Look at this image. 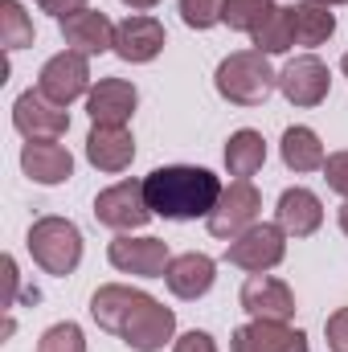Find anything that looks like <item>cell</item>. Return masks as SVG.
<instances>
[{"label":"cell","instance_id":"cell-22","mask_svg":"<svg viewBox=\"0 0 348 352\" xmlns=\"http://www.w3.org/2000/svg\"><path fill=\"white\" fill-rule=\"evenodd\" d=\"M140 299H144V291L123 287V283H107V287H98V291L90 295V316H94V324H98L102 332L119 336L123 320L131 316V307H135Z\"/></svg>","mask_w":348,"mask_h":352},{"label":"cell","instance_id":"cell-20","mask_svg":"<svg viewBox=\"0 0 348 352\" xmlns=\"http://www.w3.org/2000/svg\"><path fill=\"white\" fill-rule=\"evenodd\" d=\"M87 160L98 173H123L135 160V140L127 127H90L87 135Z\"/></svg>","mask_w":348,"mask_h":352},{"label":"cell","instance_id":"cell-26","mask_svg":"<svg viewBox=\"0 0 348 352\" xmlns=\"http://www.w3.org/2000/svg\"><path fill=\"white\" fill-rule=\"evenodd\" d=\"M0 41L8 54L33 45V21H29L21 0H0Z\"/></svg>","mask_w":348,"mask_h":352},{"label":"cell","instance_id":"cell-2","mask_svg":"<svg viewBox=\"0 0 348 352\" xmlns=\"http://www.w3.org/2000/svg\"><path fill=\"white\" fill-rule=\"evenodd\" d=\"M213 87L226 102L234 107H262L274 90H279V74L270 70L266 54L259 50H238L230 58H221L217 74H213Z\"/></svg>","mask_w":348,"mask_h":352},{"label":"cell","instance_id":"cell-5","mask_svg":"<svg viewBox=\"0 0 348 352\" xmlns=\"http://www.w3.org/2000/svg\"><path fill=\"white\" fill-rule=\"evenodd\" d=\"M287 258V230L279 221H254L226 246V263L250 274H266L270 266Z\"/></svg>","mask_w":348,"mask_h":352},{"label":"cell","instance_id":"cell-27","mask_svg":"<svg viewBox=\"0 0 348 352\" xmlns=\"http://www.w3.org/2000/svg\"><path fill=\"white\" fill-rule=\"evenodd\" d=\"M274 8H279L274 0H226L221 25H230V29H238V33H254Z\"/></svg>","mask_w":348,"mask_h":352},{"label":"cell","instance_id":"cell-24","mask_svg":"<svg viewBox=\"0 0 348 352\" xmlns=\"http://www.w3.org/2000/svg\"><path fill=\"white\" fill-rule=\"evenodd\" d=\"M262 164H266V140H262V131H254V127L234 131L230 144H226V168H230V176L250 180Z\"/></svg>","mask_w":348,"mask_h":352},{"label":"cell","instance_id":"cell-28","mask_svg":"<svg viewBox=\"0 0 348 352\" xmlns=\"http://www.w3.org/2000/svg\"><path fill=\"white\" fill-rule=\"evenodd\" d=\"M37 352H87V336H83V328L78 324H54V328H45L41 332V340H37Z\"/></svg>","mask_w":348,"mask_h":352},{"label":"cell","instance_id":"cell-9","mask_svg":"<svg viewBox=\"0 0 348 352\" xmlns=\"http://www.w3.org/2000/svg\"><path fill=\"white\" fill-rule=\"evenodd\" d=\"M12 127L25 140H62L70 131V111L50 102L41 90H25L12 102Z\"/></svg>","mask_w":348,"mask_h":352},{"label":"cell","instance_id":"cell-29","mask_svg":"<svg viewBox=\"0 0 348 352\" xmlns=\"http://www.w3.org/2000/svg\"><path fill=\"white\" fill-rule=\"evenodd\" d=\"M221 8L226 0H180V21L188 29H213L221 25Z\"/></svg>","mask_w":348,"mask_h":352},{"label":"cell","instance_id":"cell-33","mask_svg":"<svg viewBox=\"0 0 348 352\" xmlns=\"http://www.w3.org/2000/svg\"><path fill=\"white\" fill-rule=\"evenodd\" d=\"M37 8L62 21V16H70V12H83V8H87V0H37Z\"/></svg>","mask_w":348,"mask_h":352},{"label":"cell","instance_id":"cell-32","mask_svg":"<svg viewBox=\"0 0 348 352\" xmlns=\"http://www.w3.org/2000/svg\"><path fill=\"white\" fill-rule=\"evenodd\" d=\"M173 352H217V340H213L209 332H197V328H193V332H184L173 344Z\"/></svg>","mask_w":348,"mask_h":352},{"label":"cell","instance_id":"cell-18","mask_svg":"<svg viewBox=\"0 0 348 352\" xmlns=\"http://www.w3.org/2000/svg\"><path fill=\"white\" fill-rule=\"evenodd\" d=\"M21 168L37 184H62L74 176V156L58 140H29L21 148Z\"/></svg>","mask_w":348,"mask_h":352},{"label":"cell","instance_id":"cell-12","mask_svg":"<svg viewBox=\"0 0 348 352\" xmlns=\"http://www.w3.org/2000/svg\"><path fill=\"white\" fill-rule=\"evenodd\" d=\"M242 307H246V316L250 320H274V324H287L291 316H295V295H291V287L283 283V278H274V274H250L246 283H242Z\"/></svg>","mask_w":348,"mask_h":352},{"label":"cell","instance_id":"cell-13","mask_svg":"<svg viewBox=\"0 0 348 352\" xmlns=\"http://www.w3.org/2000/svg\"><path fill=\"white\" fill-rule=\"evenodd\" d=\"M164 41H168L164 37V25L156 16H148V12H135V16H127V21L115 25V54L123 62H131V66L152 62L164 50Z\"/></svg>","mask_w":348,"mask_h":352},{"label":"cell","instance_id":"cell-8","mask_svg":"<svg viewBox=\"0 0 348 352\" xmlns=\"http://www.w3.org/2000/svg\"><path fill=\"white\" fill-rule=\"evenodd\" d=\"M37 90H41L50 102H58V107L78 102L83 94H90V62L83 54H74V50L54 54V58L41 66V74H37Z\"/></svg>","mask_w":348,"mask_h":352},{"label":"cell","instance_id":"cell-10","mask_svg":"<svg viewBox=\"0 0 348 352\" xmlns=\"http://www.w3.org/2000/svg\"><path fill=\"white\" fill-rule=\"evenodd\" d=\"M107 258H111L115 270L140 274V278H164V270L173 263L164 238H131V234H119V238L107 246Z\"/></svg>","mask_w":348,"mask_h":352},{"label":"cell","instance_id":"cell-19","mask_svg":"<svg viewBox=\"0 0 348 352\" xmlns=\"http://www.w3.org/2000/svg\"><path fill=\"white\" fill-rule=\"evenodd\" d=\"M213 278H217V263L209 254H197V250L176 254L173 263H168V270H164V283H168V291H173L176 299H201V295H209Z\"/></svg>","mask_w":348,"mask_h":352},{"label":"cell","instance_id":"cell-21","mask_svg":"<svg viewBox=\"0 0 348 352\" xmlns=\"http://www.w3.org/2000/svg\"><path fill=\"white\" fill-rule=\"evenodd\" d=\"M291 12V33H295V45L303 50H316L324 45L332 33H336V12L320 0H299V4H287Z\"/></svg>","mask_w":348,"mask_h":352},{"label":"cell","instance_id":"cell-25","mask_svg":"<svg viewBox=\"0 0 348 352\" xmlns=\"http://www.w3.org/2000/svg\"><path fill=\"white\" fill-rule=\"evenodd\" d=\"M250 41H254V50L259 54H287L291 45H295V33H291V12L287 8H274L266 21H262L259 29L250 33Z\"/></svg>","mask_w":348,"mask_h":352},{"label":"cell","instance_id":"cell-6","mask_svg":"<svg viewBox=\"0 0 348 352\" xmlns=\"http://www.w3.org/2000/svg\"><path fill=\"white\" fill-rule=\"evenodd\" d=\"M173 336H176V311L164 307L160 299H152L148 291H144V299L131 307V316L119 328V340L131 352H160Z\"/></svg>","mask_w":348,"mask_h":352},{"label":"cell","instance_id":"cell-30","mask_svg":"<svg viewBox=\"0 0 348 352\" xmlns=\"http://www.w3.org/2000/svg\"><path fill=\"white\" fill-rule=\"evenodd\" d=\"M324 180H328L332 192H340L348 201V152H332V156L324 160Z\"/></svg>","mask_w":348,"mask_h":352},{"label":"cell","instance_id":"cell-34","mask_svg":"<svg viewBox=\"0 0 348 352\" xmlns=\"http://www.w3.org/2000/svg\"><path fill=\"white\" fill-rule=\"evenodd\" d=\"M123 4H127V8H135V12H148V8H156L160 0H123Z\"/></svg>","mask_w":348,"mask_h":352},{"label":"cell","instance_id":"cell-17","mask_svg":"<svg viewBox=\"0 0 348 352\" xmlns=\"http://www.w3.org/2000/svg\"><path fill=\"white\" fill-rule=\"evenodd\" d=\"M274 221L287 230V238H312L324 226V201L312 188H303V184L283 188L279 209H274Z\"/></svg>","mask_w":348,"mask_h":352},{"label":"cell","instance_id":"cell-23","mask_svg":"<svg viewBox=\"0 0 348 352\" xmlns=\"http://www.w3.org/2000/svg\"><path fill=\"white\" fill-rule=\"evenodd\" d=\"M279 152H283V164H287L291 173H316V168H324V160H328L320 135H316L312 127H303V123H295V127L283 131Z\"/></svg>","mask_w":348,"mask_h":352},{"label":"cell","instance_id":"cell-31","mask_svg":"<svg viewBox=\"0 0 348 352\" xmlns=\"http://www.w3.org/2000/svg\"><path fill=\"white\" fill-rule=\"evenodd\" d=\"M324 336H328V349L332 352H348V307H336L324 324Z\"/></svg>","mask_w":348,"mask_h":352},{"label":"cell","instance_id":"cell-16","mask_svg":"<svg viewBox=\"0 0 348 352\" xmlns=\"http://www.w3.org/2000/svg\"><path fill=\"white\" fill-rule=\"evenodd\" d=\"M135 102H140V90L127 78H102L87 94V115L98 127H127V119L135 115Z\"/></svg>","mask_w":348,"mask_h":352},{"label":"cell","instance_id":"cell-15","mask_svg":"<svg viewBox=\"0 0 348 352\" xmlns=\"http://www.w3.org/2000/svg\"><path fill=\"white\" fill-rule=\"evenodd\" d=\"M58 25H62V41H66L74 54H83V58H94V54L115 50V25H111V16L98 12V8L70 12V16H62Z\"/></svg>","mask_w":348,"mask_h":352},{"label":"cell","instance_id":"cell-7","mask_svg":"<svg viewBox=\"0 0 348 352\" xmlns=\"http://www.w3.org/2000/svg\"><path fill=\"white\" fill-rule=\"evenodd\" d=\"M259 209H262L259 188H254L250 180H230V184L221 188L213 213L205 217V226H209L213 238H230V242H234L242 230H250V226L259 221Z\"/></svg>","mask_w":348,"mask_h":352},{"label":"cell","instance_id":"cell-14","mask_svg":"<svg viewBox=\"0 0 348 352\" xmlns=\"http://www.w3.org/2000/svg\"><path fill=\"white\" fill-rule=\"evenodd\" d=\"M230 352H307V336L291 324H274V320H250L242 328H234Z\"/></svg>","mask_w":348,"mask_h":352},{"label":"cell","instance_id":"cell-36","mask_svg":"<svg viewBox=\"0 0 348 352\" xmlns=\"http://www.w3.org/2000/svg\"><path fill=\"white\" fill-rule=\"evenodd\" d=\"M340 70H345V78H348V54H345V58H340Z\"/></svg>","mask_w":348,"mask_h":352},{"label":"cell","instance_id":"cell-35","mask_svg":"<svg viewBox=\"0 0 348 352\" xmlns=\"http://www.w3.org/2000/svg\"><path fill=\"white\" fill-rule=\"evenodd\" d=\"M336 217H340V230H345V234H348V201H345V205H340V213H336Z\"/></svg>","mask_w":348,"mask_h":352},{"label":"cell","instance_id":"cell-1","mask_svg":"<svg viewBox=\"0 0 348 352\" xmlns=\"http://www.w3.org/2000/svg\"><path fill=\"white\" fill-rule=\"evenodd\" d=\"M221 180L209 173V168H197V164H164V168H152L144 176V192H148V205L156 217H168V221H197V217H209L217 197H221Z\"/></svg>","mask_w":348,"mask_h":352},{"label":"cell","instance_id":"cell-11","mask_svg":"<svg viewBox=\"0 0 348 352\" xmlns=\"http://www.w3.org/2000/svg\"><path fill=\"white\" fill-rule=\"evenodd\" d=\"M328 87H332V74L316 54H299L279 70V90L291 107H320L328 98Z\"/></svg>","mask_w":348,"mask_h":352},{"label":"cell","instance_id":"cell-4","mask_svg":"<svg viewBox=\"0 0 348 352\" xmlns=\"http://www.w3.org/2000/svg\"><path fill=\"white\" fill-rule=\"evenodd\" d=\"M152 205H148V192H144V180H119L111 188H102L94 197V221L107 226V230H119V234H131V230H144L152 221Z\"/></svg>","mask_w":348,"mask_h":352},{"label":"cell","instance_id":"cell-37","mask_svg":"<svg viewBox=\"0 0 348 352\" xmlns=\"http://www.w3.org/2000/svg\"><path fill=\"white\" fill-rule=\"evenodd\" d=\"M320 4H328V8H332V4H348V0H320Z\"/></svg>","mask_w":348,"mask_h":352},{"label":"cell","instance_id":"cell-3","mask_svg":"<svg viewBox=\"0 0 348 352\" xmlns=\"http://www.w3.org/2000/svg\"><path fill=\"white\" fill-rule=\"evenodd\" d=\"M33 263L41 266L45 274L54 278H66L74 274L78 263H83V230L70 221V217H37L29 226V238H25Z\"/></svg>","mask_w":348,"mask_h":352}]
</instances>
